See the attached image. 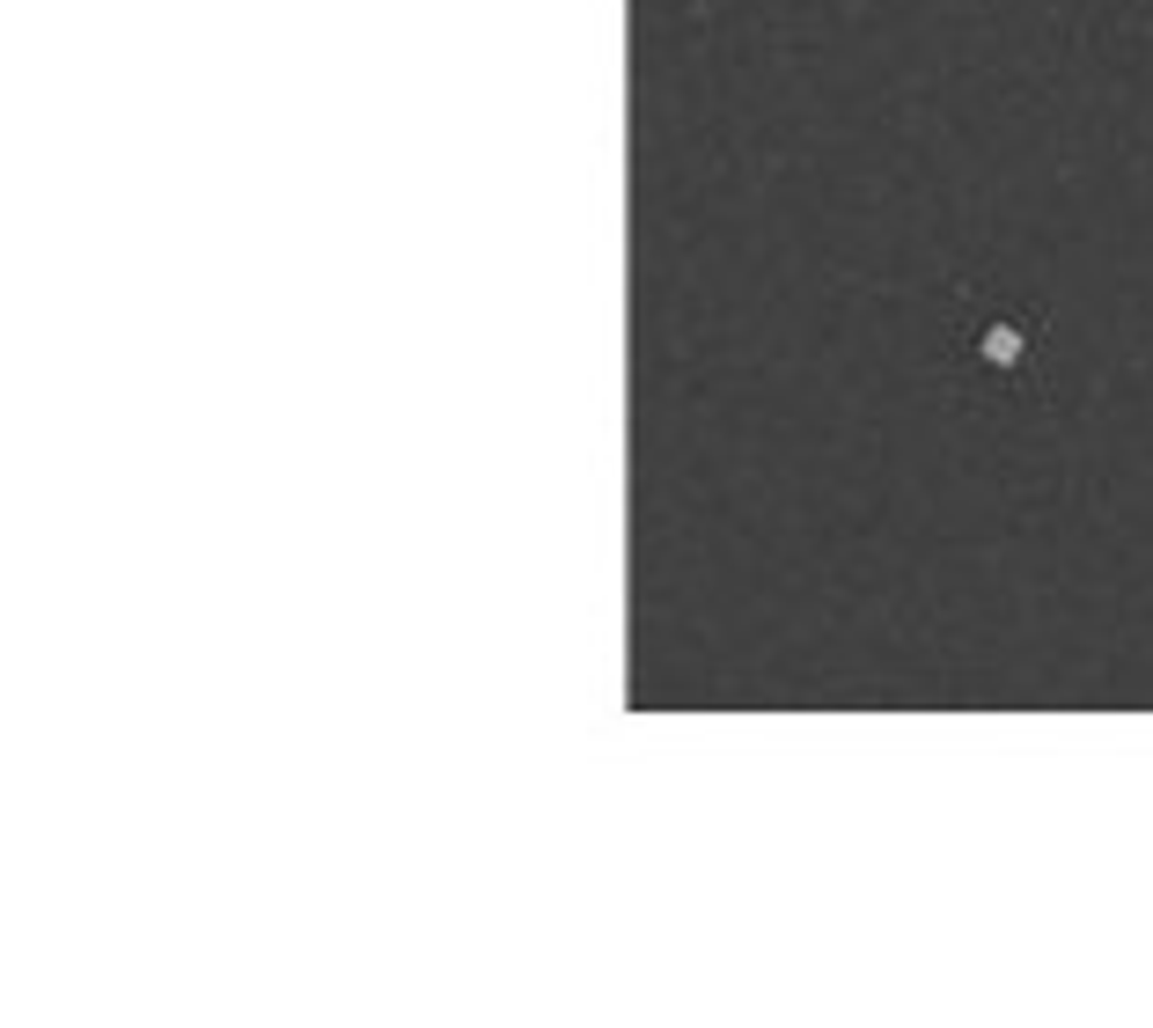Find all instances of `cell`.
I'll use <instances>...</instances> for the list:
<instances>
[{
    "instance_id": "6da1fadb",
    "label": "cell",
    "mask_w": 1153,
    "mask_h": 1028,
    "mask_svg": "<svg viewBox=\"0 0 1153 1028\" xmlns=\"http://www.w3.org/2000/svg\"><path fill=\"white\" fill-rule=\"evenodd\" d=\"M970 353H978V367H992V375H1021V367H1029V323L992 317L978 339H970Z\"/></svg>"
}]
</instances>
